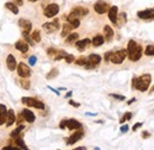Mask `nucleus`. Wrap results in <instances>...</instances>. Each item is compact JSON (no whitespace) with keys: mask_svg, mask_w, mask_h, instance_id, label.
Wrapping results in <instances>:
<instances>
[{"mask_svg":"<svg viewBox=\"0 0 154 150\" xmlns=\"http://www.w3.org/2000/svg\"><path fill=\"white\" fill-rule=\"evenodd\" d=\"M150 81H152V78L149 74H143L140 78H134L133 88L138 89V91H141V92H146L150 85Z\"/></svg>","mask_w":154,"mask_h":150,"instance_id":"1","label":"nucleus"},{"mask_svg":"<svg viewBox=\"0 0 154 150\" xmlns=\"http://www.w3.org/2000/svg\"><path fill=\"white\" fill-rule=\"evenodd\" d=\"M89 13L88 9L85 7H82V6H78V7H75L68 16V22H72L75 19H79L81 17H84Z\"/></svg>","mask_w":154,"mask_h":150,"instance_id":"2","label":"nucleus"},{"mask_svg":"<svg viewBox=\"0 0 154 150\" xmlns=\"http://www.w3.org/2000/svg\"><path fill=\"white\" fill-rule=\"evenodd\" d=\"M21 103H23L24 105L28 106V107H33V108H37V110H44V107H45L44 104H43L40 100L36 99V98L24 97V98L21 99Z\"/></svg>","mask_w":154,"mask_h":150,"instance_id":"3","label":"nucleus"},{"mask_svg":"<svg viewBox=\"0 0 154 150\" xmlns=\"http://www.w3.org/2000/svg\"><path fill=\"white\" fill-rule=\"evenodd\" d=\"M127 55H128V52H127L126 49L117 50V51H115V52L111 54V56H110V62H113V63H115V65H120V63H122L123 61H125V58L127 57Z\"/></svg>","mask_w":154,"mask_h":150,"instance_id":"4","label":"nucleus"},{"mask_svg":"<svg viewBox=\"0 0 154 150\" xmlns=\"http://www.w3.org/2000/svg\"><path fill=\"white\" fill-rule=\"evenodd\" d=\"M87 60H88V61H87V65L84 66L87 69H94V68H96V67L101 63V61H102L101 56L97 55V54H90L89 57H88Z\"/></svg>","mask_w":154,"mask_h":150,"instance_id":"5","label":"nucleus"},{"mask_svg":"<svg viewBox=\"0 0 154 150\" xmlns=\"http://www.w3.org/2000/svg\"><path fill=\"white\" fill-rule=\"evenodd\" d=\"M109 9H110L109 4L106 3V1H103V0H99V1H96L95 5H94V10H95L96 13H99V14H104V13H107V12L109 11Z\"/></svg>","mask_w":154,"mask_h":150,"instance_id":"6","label":"nucleus"},{"mask_svg":"<svg viewBox=\"0 0 154 150\" xmlns=\"http://www.w3.org/2000/svg\"><path fill=\"white\" fill-rule=\"evenodd\" d=\"M59 12V6L57 4H50L45 7L44 10V16L48 17V18H52L55 17L57 13Z\"/></svg>","mask_w":154,"mask_h":150,"instance_id":"7","label":"nucleus"},{"mask_svg":"<svg viewBox=\"0 0 154 150\" xmlns=\"http://www.w3.org/2000/svg\"><path fill=\"white\" fill-rule=\"evenodd\" d=\"M17 73H18V75L20 78H28L31 75V69H30V67L27 65L21 62V63H19L17 66Z\"/></svg>","mask_w":154,"mask_h":150,"instance_id":"8","label":"nucleus"},{"mask_svg":"<svg viewBox=\"0 0 154 150\" xmlns=\"http://www.w3.org/2000/svg\"><path fill=\"white\" fill-rule=\"evenodd\" d=\"M43 29L46 30L48 32H55L59 29V20L58 19H55L52 22H48L43 25Z\"/></svg>","mask_w":154,"mask_h":150,"instance_id":"9","label":"nucleus"},{"mask_svg":"<svg viewBox=\"0 0 154 150\" xmlns=\"http://www.w3.org/2000/svg\"><path fill=\"white\" fill-rule=\"evenodd\" d=\"M21 114L24 117V121H26L27 123H33L36 121V116L33 114L32 111H30L28 108H24L21 111Z\"/></svg>","mask_w":154,"mask_h":150,"instance_id":"10","label":"nucleus"},{"mask_svg":"<svg viewBox=\"0 0 154 150\" xmlns=\"http://www.w3.org/2000/svg\"><path fill=\"white\" fill-rule=\"evenodd\" d=\"M19 26L21 27V30H23V32H26V34H30V31H31V29H32V23H31L30 20H27V19H19Z\"/></svg>","mask_w":154,"mask_h":150,"instance_id":"11","label":"nucleus"},{"mask_svg":"<svg viewBox=\"0 0 154 150\" xmlns=\"http://www.w3.org/2000/svg\"><path fill=\"white\" fill-rule=\"evenodd\" d=\"M6 66H7L9 70H11V72H13V70L17 69V66H18L17 65V60H16V57L12 54H10L7 56V58H6Z\"/></svg>","mask_w":154,"mask_h":150,"instance_id":"12","label":"nucleus"},{"mask_svg":"<svg viewBox=\"0 0 154 150\" xmlns=\"http://www.w3.org/2000/svg\"><path fill=\"white\" fill-rule=\"evenodd\" d=\"M83 131L79 129L77 132H75V133H72L69 138H68V141H67V144H69V145H71V144H75L77 141H79L82 137H83Z\"/></svg>","mask_w":154,"mask_h":150,"instance_id":"13","label":"nucleus"},{"mask_svg":"<svg viewBox=\"0 0 154 150\" xmlns=\"http://www.w3.org/2000/svg\"><path fill=\"white\" fill-rule=\"evenodd\" d=\"M7 107L4 105V104H0V125H4L6 124V121H7Z\"/></svg>","mask_w":154,"mask_h":150,"instance_id":"14","label":"nucleus"},{"mask_svg":"<svg viewBox=\"0 0 154 150\" xmlns=\"http://www.w3.org/2000/svg\"><path fill=\"white\" fill-rule=\"evenodd\" d=\"M67 128L69 130H79L82 128V124L76 119H67Z\"/></svg>","mask_w":154,"mask_h":150,"instance_id":"15","label":"nucleus"},{"mask_svg":"<svg viewBox=\"0 0 154 150\" xmlns=\"http://www.w3.org/2000/svg\"><path fill=\"white\" fill-rule=\"evenodd\" d=\"M117 13H119L117 6H111L108 11V17H109L110 22L114 23V24H116V22H117Z\"/></svg>","mask_w":154,"mask_h":150,"instance_id":"16","label":"nucleus"},{"mask_svg":"<svg viewBox=\"0 0 154 150\" xmlns=\"http://www.w3.org/2000/svg\"><path fill=\"white\" fill-rule=\"evenodd\" d=\"M138 17L141 19H154V10H145V11H139Z\"/></svg>","mask_w":154,"mask_h":150,"instance_id":"17","label":"nucleus"},{"mask_svg":"<svg viewBox=\"0 0 154 150\" xmlns=\"http://www.w3.org/2000/svg\"><path fill=\"white\" fill-rule=\"evenodd\" d=\"M14 47H16L17 50H19V51L23 52V54H26V52L28 51V44H27V42H25V41H18Z\"/></svg>","mask_w":154,"mask_h":150,"instance_id":"18","label":"nucleus"},{"mask_svg":"<svg viewBox=\"0 0 154 150\" xmlns=\"http://www.w3.org/2000/svg\"><path fill=\"white\" fill-rule=\"evenodd\" d=\"M141 56H142V48H141V45H139V48H138L133 54L128 55L129 60H131V61H133V62H135V61H138V60H140Z\"/></svg>","mask_w":154,"mask_h":150,"instance_id":"19","label":"nucleus"},{"mask_svg":"<svg viewBox=\"0 0 154 150\" xmlns=\"http://www.w3.org/2000/svg\"><path fill=\"white\" fill-rule=\"evenodd\" d=\"M103 31H104V39L107 42H110L114 37V31H113V29L109 26V25H106L104 29H103Z\"/></svg>","mask_w":154,"mask_h":150,"instance_id":"20","label":"nucleus"},{"mask_svg":"<svg viewBox=\"0 0 154 150\" xmlns=\"http://www.w3.org/2000/svg\"><path fill=\"white\" fill-rule=\"evenodd\" d=\"M17 117H16V113H14V111L13 110H9V112H7V121H6V126H11V125H13L14 123H16V119Z\"/></svg>","mask_w":154,"mask_h":150,"instance_id":"21","label":"nucleus"},{"mask_svg":"<svg viewBox=\"0 0 154 150\" xmlns=\"http://www.w3.org/2000/svg\"><path fill=\"white\" fill-rule=\"evenodd\" d=\"M72 30H74V27H72V25H71V23H70V22L64 23V25H63V30H62L60 36H62V37H67L69 34H71Z\"/></svg>","mask_w":154,"mask_h":150,"instance_id":"22","label":"nucleus"},{"mask_svg":"<svg viewBox=\"0 0 154 150\" xmlns=\"http://www.w3.org/2000/svg\"><path fill=\"white\" fill-rule=\"evenodd\" d=\"M91 43V41L89 39V38H84V39H82V41H76V48L79 50V51H83L85 48H87V45H89Z\"/></svg>","mask_w":154,"mask_h":150,"instance_id":"23","label":"nucleus"},{"mask_svg":"<svg viewBox=\"0 0 154 150\" xmlns=\"http://www.w3.org/2000/svg\"><path fill=\"white\" fill-rule=\"evenodd\" d=\"M104 37L102 36V35H97V36H95L94 38H92V41H91V43H92V45L94 47H101L103 43H104Z\"/></svg>","mask_w":154,"mask_h":150,"instance_id":"24","label":"nucleus"},{"mask_svg":"<svg viewBox=\"0 0 154 150\" xmlns=\"http://www.w3.org/2000/svg\"><path fill=\"white\" fill-rule=\"evenodd\" d=\"M5 7L7 9V10H10L13 14H18L19 13V9H18V5H16L14 3H11V1H9V3H6L5 4Z\"/></svg>","mask_w":154,"mask_h":150,"instance_id":"25","label":"nucleus"},{"mask_svg":"<svg viewBox=\"0 0 154 150\" xmlns=\"http://www.w3.org/2000/svg\"><path fill=\"white\" fill-rule=\"evenodd\" d=\"M139 48V44L135 42V41H129L128 42V47H127V52H128V55H131V54H133L136 49Z\"/></svg>","mask_w":154,"mask_h":150,"instance_id":"26","label":"nucleus"},{"mask_svg":"<svg viewBox=\"0 0 154 150\" xmlns=\"http://www.w3.org/2000/svg\"><path fill=\"white\" fill-rule=\"evenodd\" d=\"M77 39H78V34H77V32H71V34H69V35L67 36L65 42H67L68 44H70V43H72V42H76Z\"/></svg>","mask_w":154,"mask_h":150,"instance_id":"27","label":"nucleus"},{"mask_svg":"<svg viewBox=\"0 0 154 150\" xmlns=\"http://www.w3.org/2000/svg\"><path fill=\"white\" fill-rule=\"evenodd\" d=\"M24 129H25V126H24V125H21V124H19V125H18V128H16V129H14V130L11 132V137L16 138V137L20 136V132H21Z\"/></svg>","mask_w":154,"mask_h":150,"instance_id":"28","label":"nucleus"},{"mask_svg":"<svg viewBox=\"0 0 154 150\" xmlns=\"http://www.w3.org/2000/svg\"><path fill=\"white\" fill-rule=\"evenodd\" d=\"M67 55H68V52H65L64 50H57L53 60H55V61H59V60H62V58H65Z\"/></svg>","mask_w":154,"mask_h":150,"instance_id":"29","label":"nucleus"},{"mask_svg":"<svg viewBox=\"0 0 154 150\" xmlns=\"http://www.w3.org/2000/svg\"><path fill=\"white\" fill-rule=\"evenodd\" d=\"M127 23V16L125 12H121L120 14L117 13V22H116V25L117 24H125Z\"/></svg>","mask_w":154,"mask_h":150,"instance_id":"30","label":"nucleus"},{"mask_svg":"<svg viewBox=\"0 0 154 150\" xmlns=\"http://www.w3.org/2000/svg\"><path fill=\"white\" fill-rule=\"evenodd\" d=\"M31 38L33 39V42L39 43L40 39H42V37H40V31H39V30H35V31L32 32V35H31Z\"/></svg>","mask_w":154,"mask_h":150,"instance_id":"31","label":"nucleus"},{"mask_svg":"<svg viewBox=\"0 0 154 150\" xmlns=\"http://www.w3.org/2000/svg\"><path fill=\"white\" fill-rule=\"evenodd\" d=\"M16 144H17L18 146H20L21 149H25V150H27V146H26V144L24 143V141H23L21 136H18V137H16Z\"/></svg>","mask_w":154,"mask_h":150,"instance_id":"32","label":"nucleus"},{"mask_svg":"<svg viewBox=\"0 0 154 150\" xmlns=\"http://www.w3.org/2000/svg\"><path fill=\"white\" fill-rule=\"evenodd\" d=\"M27 78H21L20 79V86L24 88V89H26V91H27V89H30V81L28 80H26Z\"/></svg>","mask_w":154,"mask_h":150,"instance_id":"33","label":"nucleus"},{"mask_svg":"<svg viewBox=\"0 0 154 150\" xmlns=\"http://www.w3.org/2000/svg\"><path fill=\"white\" fill-rule=\"evenodd\" d=\"M131 119H132V113H131V112H126L125 114H123V117L120 119V123L123 124L126 121H131Z\"/></svg>","mask_w":154,"mask_h":150,"instance_id":"34","label":"nucleus"},{"mask_svg":"<svg viewBox=\"0 0 154 150\" xmlns=\"http://www.w3.org/2000/svg\"><path fill=\"white\" fill-rule=\"evenodd\" d=\"M57 75H58V69L53 68V69H51V70H50V73L46 75V79H48V80H50V79H53V78H56Z\"/></svg>","mask_w":154,"mask_h":150,"instance_id":"35","label":"nucleus"},{"mask_svg":"<svg viewBox=\"0 0 154 150\" xmlns=\"http://www.w3.org/2000/svg\"><path fill=\"white\" fill-rule=\"evenodd\" d=\"M87 61H88V60H87L85 57H79L78 60H75V63H76L77 66H85V65H87Z\"/></svg>","mask_w":154,"mask_h":150,"instance_id":"36","label":"nucleus"},{"mask_svg":"<svg viewBox=\"0 0 154 150\" xmlns=\"http://www.w3.org/2000/svg\"><path fill=\"white\" fill-rule=\"evenodd\" d=\"M145 54L147 56H153L154 55V45H148L145 50Z\"/></svg>","mask_w":154,"mask_h":150,"instance_id":"37","label":"nucleus"},{"mask_svg":"<svg viewBox=\"0 0 154 150\" xmlns=\"http://www.w3.org/2000/svg\"><path fill=\"white\" fill-rule=\"evenodd\" d=\"M46 52H48V56H49V57H51V58L53 60V57H55V55H56V52H57V49H53V48H49Z\"/></svg>","mask_w":154,"mask_h":150,"instance_id":"38","label":"nucleus"},{"mask_svg":"<svg viewBox=\"0 0 154 150\" xmlns=\"http://www.w3.org/2000/svg\"><path fill=\"white\" fill-rule=\"evenodd\" d=\"M65 61H67V63H72V62H75V56L74 55H71V54H68L67 56H65Z\"/></svg>","mask_w":154,"mask_h":150,"instance_id":"39","label":"nucleus"},{"mask_svg":"<svg viewBox=\"0 0 154 150\" xmlns=\"http://www.w3.org/2000/svg\"><path fill=\"white\" fill-rule=\"evenodd\" d=\"M110 97H111V98H115L116 100H121V101L126 99L125 95H120V94H110Z\"/></svg>","mask_w":154,"mask_h":150,"instance_id":"40","label":"nucleus"},{"mask_svg":"<svg viewBox=\"0 0 154 150\" xmlns=\"http://www.w3.org/2000/svg\"><path fill=\"white\" fill-rule=\"evenodd\" d=\"M36 62H37V57H36V56H31V57L28 58V63H30V66H35Z\"/></svg>","mask_w":154,"mask_h":150,"instance_id":"41","label":"nucleus"},{"mask_svg":"<svg viewBox=\"0 0 154 150\" xmlns=\"http://www.w3.org/2000/svg\"><path fill=\"white\" fill-rule=\"evenodd\" d=\"M128 130H129V126H128V125H122V126L120 128V131H121L122 133H126Z\"/></svg>","mask_w":154,"mask_h":150,"instance_id":"42","label":"nucleus"},{"mask_svg":"<svg viewBox=\"0 0 154 150\" xmlns=\"http://www.w3.org/2000/svg\"><path fill=\"white\" fill-rule=\"evenodd\" d=\"M111 51H108V52H106V55H104V61L106 62H109L110 61V56H111Z\"/></svg>","mask_w":154,"mask_h":150,"instance_id":"43","label":"nucleus"},{"mask_svg":"<svg viewBox=\"0 0 154 150\" xmlns=\"http://www.w3.org/2000/svg\"><path fill=\"white\" fill-rule=\"evenodd\" d=\"M59 128H60V129H65V128H67V119H64V121H62V122L59 123Z\"/></svg>","mask_w":154,"mask_h":150,"instance_id":"44","label":"nucleus"},{"mask_svg":"<svg viewBox=\"0 0 154 150\" xmlns=\"http://www.w3.org/2000/svg\"><path fill=\"white\" fill-rule=\"evenodd\" d=\"M141 126H142V123H136V124H134V126L132 128V130H133V131H136V130H138L139 128H141Z\"/></svg>","mask_w":154,"mask_h":150,"instance_id":"45","label":"nucleus"},{"mask_svg":"<svg viewBox=\"0 0 154 150\" xmlns=\"http://www.w3.org/2000/svg\"><path fill=\"white\" fill-rule=\"evenodd\" d=\"M13 3L18 6H23L24 5V0H13Z\"/></svg>","mask_w":154,"mask_h":150,"instance_id":"46","label":"nucleus"},{"mask_svg":"<svg viewBox=\"0 0 154 150\" xmlns=\"http://www.w3.org/2000/svg\"><path fill=\"white\" fill-rule=\"evenodd\" d=\"M69 104H70L71 106H74V107H79V104H78V103H75L74 100H69Z\"/></svg>","mask_w":154,"mask_h":150,"instance_id":"47","label":"nucleus"},{"mask_svg":"<svg viewBox=\"0 0 154 150\" xmlns=\"http://www.w3.org/2000/svg\"><path fill=\"white\" fill-rule=\"evenodd\" d=\"M3 149H4V150H7V149H9V150H16V149H18V148H16V146H11V145H7V146H4Z\"/></svg>","mask_w":154,"mask_h":150,"instance_id":"48","label":"nucleus"},{"mask_svg":"<svg viewBox=\"0 0 154 150\" xmlns=\"http://www.w3.org/2000/svg\"><path fill=\"white\" fill-rule=\"evenodd\" d=\"M49 89H51V91H52V92H55V93H56L57 95H59V92H58V91H56V89H55V88H52V87H50V86H49Z\"/></svg>","mask_w":154,"mask_h":150,"instance_id":"49","label":"nucleus"},{"mask_svg":"<svg viewBox=\"0 0 154 150\" xmlns=\"http://www.w3.org/2000/svg\"><path fill=\"white\" fill-rule=\"evenodd\" d=\"M142 136H143V138H147V137H149V133H148L147 131H145V132L142 133Z\"/></svg>","mask_w":154,"mask_h":150,"instance_id":"50","label":"nucleus"},{"mask_svg":"<svg viewBox=\"0 0 154 150\" xmlns=\"http://www.w3.org/2000/svg\"><path fill=\"white\" fill-rule=\"evenodd\" d=\"M71 95H72V92H68V93H67V95H65V98H70Z\"/></svg>","mask_w":154,"mask_h":150,"instance_id":"51","label":"nucleus"},{"mask_svg":"<svg viewBox=\"0 0 154 150\" xmlns=\"http://www.w3.org/2000/svg\"><path fill=\"white\" fill-rule=\"evenodd\" d=\"M85 149H87L85 146H79V148H76L75 150H85Z\"/></svg>","mask_w":154,"mask_h":150,"instance_id":"52","label":"nucleus"},{"mask_svg":"<svg viewBox=\"0 0 154 150\" xmlns=\"http://www.w3.org/2000/svg\"><path fill=\"white\" fill-rule=\"evenodd\" d=\"M134 101H135V99H132V100H129V101H128V105H131V104H132V103H134Z\"/></svg>","mask_w":154,"mask_h":150,"instance_id":"53","label":"nucleus"},{"mask_svg":"<svg viewBox=\"0 0 154 150\" xmlns=\"http://www.w3.org/2000/svg\"><path fill=\"white\" fill-rule=\"evenodd\" d=\"M28 1H31V3H36V1H38V0H28Z\"/></svg>","mask_w":154,"mask_h":150,"instance_id":"54","label":"nucleus"},{"mask_svg":"<svg viewBox=\"0 0 154 150\" xmlns=\"http://www.w3.org/2000/svg\"><path fill=\"white\" fill-rule=\"evenodd\" d=\"M152 92H154V87H153V88H152Z\"/></svg>","mask_w":154,"mask_h":150,"instance_id":"55","label":"nucleus"},{"mask_svg":"<svg viewBox=\"0 0 154 150\" xmlns=\"http://www.w3.org/2000/svg\"><path fill=\"white\" fill-rule=\"evenodd\" d=\"M153 10H154V9H153Z\"/></svg>","mask_w":154,"mask_h":150,"instance_id":"56","label":"nucleus"}]
</instances>
